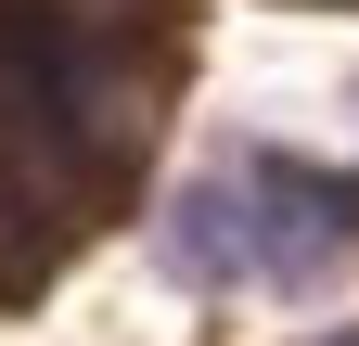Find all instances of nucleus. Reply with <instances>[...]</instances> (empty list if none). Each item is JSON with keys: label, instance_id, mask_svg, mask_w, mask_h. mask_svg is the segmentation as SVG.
<instances>
[{"label": "nucleus", "instance_id": "obj_1", "mask_svg": "<svg viewBox=\"0 0 359 346\" xmlns=\"http://www.w3.org/2000/svg\"><path fill=\"white\" fill-rule=\"evenodd\" d=\"M346 244H359V193L321 180V167H295V154H218L154 219V256L180 282H205V295H295Z\"/></svg>", "mask_w": 359, "mask_h": 346}, {"label": "nucleus", "instance_id": "obj_2", "mask_svg": "<svg viewBox=\"0 0 359 346\" xmlns=\"http://www.w3.org/2000/svg\"><path fill=\"white\" fill-rule=\"evenodd\" d=\"M321 346H359V333H321Z\"/></svg>", "mask_w": 359, "mask_h": 346}]
</instances>
